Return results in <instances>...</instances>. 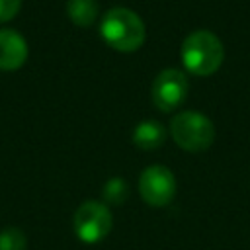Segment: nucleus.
I'll return each mask as SVG.
<instances>
[{"label": "nucleus", "instance_id": "nucleus-7", "mask_svg": "<svg viewBox=\"0 0 250 250\" xmlns=\"http://www.w3.org/2000/svg\"><path fill=\"white\" fill-rule=\"evenodd\" d=\"M25 59V39L14 29H0V70H18Z\"/></svg>", "mask_w": 250, "mask_h": 250}, {"label": "nucleus", "instance_id": "nucleus-12", "mask_svg": "<svg viewBox=\"0 0 250 250\" xmlns=\"http://www.w3.org/2000/svg\"><path fill=\"white\" fill-rule=\"evenodd\" d=\"M21 8V0H0V23L12 20Z\"/></svg>", "mask_w": 250, "mask_h": 250}, {"label": "nucleus", "instance_id": "nucleus-8", "mask_svg": "<svg viewBox=\"0 0 250 250\" xmlns=\"http://www.w3.org/2000/svg\"><path fill=\"white\" fill-rule=\"evenodd\" d=\"M166 139V131L156 121H141L133 131V143L141 150H154L162 146Z\"/></svg>", "mask_w": 250, "mask_h": 250}, {"label": "nucleus", "instance_id": "nucleus-9", "mask_svg": "<svg viewBox=\"0 0 250 250\" xmlns=\"http://www.w3.org/2000/svg\"><path fill=\"white\" fill-rule=\"evenodd\" d=\"M66 14L78 27H90L98 18V0H68Z\"/></svg>", "mask_w": 250, "mask_h": 250}, {"label": "nucleus", "instance_id": "nucleus-6", "mask_svg": "<svg viewBox=\"0 0 250 250\" xmlns=\"http://www.w3.org/2000/svg\"><path fill=\"white\" fill-rule=\"evenodd\" d=\"M188 78L178 68H164L152 82V104L160 111H174L188 98Z\"/></svg>", "mask_w": 250, "mask_h": 250}, {"label": "nucleus", "instance_id": "nucleus-10", "mask_svg": "<svg viewBox=\"0 0 250 250\" xmlns=\"http://www.w3.org/2000/svg\"><path fill=\"white\" fill-rule=\"evenodd\" d=\"M25 234L16 227H6L0 232V250H25Z\"/></svg>", "mask_w": 250, "mask_h": 250}, {"label": "nucleus", "instance_id": "nucleus-4", "mask_svg": "<svg viewBox=\"0 0 250 250\" xmlns=\"http://www.w3.org/2000/svg\"><path fill=\"white\" fill-rule=\"evenodd\" d=\"M111 213L107 205L100 201H86L82 203L72 219L76 236L86 244H96L104 240L111 230Z\"/></svg>", "mask_w": 250, "mask_h": 250}, {"label": "nucleus", "instance_id": "nucleus-3", "mask_svg": "<svg viewBox=\"0 0 250 250\" xmlns=\"http://www.w3.org/2000/svg\"><path fill=\"white\" fill-rule=\"evenodd\" d=\"M170 133L176 145L188 152L207 150L215 141V127L211 119L199 111H182L174 115Z\"/></svg>", "mask_w": 250, "mask_h": 250}, {"label": "nucleus", "instance_id": "nucleus-5", "mask_svg": "<svg viewBox=\"0 0 250 250\" xmlns=\"http://www.w3.org/2000/svg\"><path fill=\"white\" fill-rule=\"evenodd\" d=\"M139 191L141 197L152 207L168 205L176 195V178L172 170L162 164H152L143 170L139 176Z\"/></svg>", "mask_w": 250, "mask_h": 250}, {"label": "nucleus", "instance_id": "nucleus-1", "mask_svg": "<svg viewBox=\"0 0 250 250\" xmlns=\"http://www.w3.org/2000/svg\"><path fill=\"white\" fill-rule=\"evenodd\" d=\"M100 35L111 49L131 53L137 51L145 41V23L133 10L115 6L104 14Z\"/></svg>", "mask_w": 250, "mask_h": 250}, {"label": "nucleus", "instance_id": "nucleus-11", "mask_svg": "<svg viewBox=\"0 0 250 250\" xmlns=\"http://www.w3.org/2000/svg\"><path fill=\"white\" fill-rule=\"evenodd\" d=\"M104 197L109 203H121L127 197V184L121 178H111L104 186Z\"/></svg>", "mask_w": 250, "mask_h": 250}, {"label": "nucleus", "instance_id": "nucleus-2", "mask_svg": "<svg viewBox=\"0 0 250 250\" xmlns=\"http://www.w3.org/2000/svg\"><path fill=\"white\" fill-rule=\"evenodd\" d=\"M223 59L225 47L221 39L207 29L189 33L182 43V62L195 76H211L219 70Z\"/></svg>", "mask_w": 250, "mask_h": 250}]
</instances>
